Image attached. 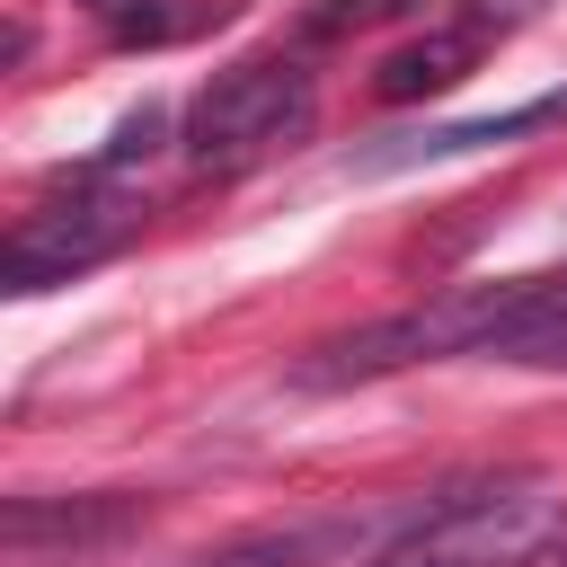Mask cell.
I'll list each match as a JSON object with an SVG mask.
<instances>
[{"instance_id": "cell-1", "label": "cell", "mask_w": 567, "mask_h": 567, "mask_svg": "<svg viewBox=\"0 0 567 567\" xmlns=\"http://www.w3.org/2000/svg\"><path fill=\"white\" fill-rule=\"evenodd\" d=\"M567 496L549 470H470L399 505V523L354 567H532L558 549Z\"/></svg>"}, {"instance_id": "cell-2", "label": "cell", "mask_w": 567, "mask_h": 567, "mask_svg": "<svg viewBox=\"0 0 567 567\" xmlns=\"http://www.w3.org/2000/svg\"><path fill=\"white\" fill-rule=\"evenodd\" d=\"M319 106V80L284 53H257V62H230L195 89L186 106V159L195 168H239V159H266L275 142H292Z\"/></svg>"}, {"instance_id": "cell-3", "label": "cell", "mask_w": 567, "mask_h": 567, "mask_svg": "<svg viewBox=\"0 0 567 567\" xmlns=\"http://www.w3.org/2000/svg\"><path fill=\"white\" fill-rule=\"evenodd\" d=\"M133 239V213L124 204H106V195H71V204H35L18 230H9V248H0V284L27 301V292H53V284H71V275H89L97 257H115Z\"/></svg>"}, {"instance_id": "cell-4", "label": "cell", "mask_w": 567, "mask_h": 567, "mask_svg": "<svg viewBox=\"0 0 567 567\" xmlns=\"http://www.w3.org/2000/svg\"><path fill=\"white\" fill-rule=\"evenodd\" d=\"M151 523V496H124V487H89V496H18L0 540L9 558H53V549H115Z\"/></svg>"}, {"instance_id": "cell-5", "label": "cell", "mask_w": 567, "mask_h": 567, "mask_svg": "<svg viewBox=\"0 0 567 567\" xmlns=\"http://www.w3.org/2000/svg\"><path fill=\"white\" fill-rule=\"evenodd\" d=\"M549 115H567V97H540V106H514V115H478V124H425V133H390V142L354 151L346 168H354V177H381V168L452 159V151H478V142H514V133H532V124H549Z\"/></svg>"}, {"instance_id": "cell-6", "label": "cell", "mask_w": 567, "mask_h": 567, "mask_svg": "<svg viewBox=\"0 0 567 567\" xmlns=\"http://www.w3.org/2000/svg\"><path fill=\"white\" fill-rule=\"evenodd\" d=\"M478 35H487V18H461V27H434V35L399 44V53L381 62V97H390V106H408V97H434V89L470 80V62H478Z\"/></svg>"}, {"instance_id": "cell-7", "label": "cell", "mask_w": 567, "mask_h": 567, "mask_svg": "<svg viewBox=\"0 0 567 567\" xmlns=\"http://www.w3.org/2000/svg\"><path fill=\"white\" fill-rule=\"evenodd\" d=\"M399 523V514H390ZM390 523H266V532H239V540H221V549H204V558H186V567H310L319 549H346V540H381Z\"/></svg>"}, {"instance_id": "cell-8", "label": "cell", "mask_w": 567, "mask_h": 567, "mask_svg": "<svg viewBox=\"0 0 567 567\" xmlns=\"http://www.w3.org/2000/svg\"><path fill=\"white\" fill-rule=\"evenodd\" d=\"M97 18L115 44H177L195 27H221L230 0H97Z\"/></svg>"}, {"instance_id": "cell-9", "label": "cell", "mask_w": 567, "mask_h": 567, "mask_svg": "<svg viewBox=\"0 0 567 567\" xmlns=\"http://www.w3.org/2000/svg\"><path fill=\"white\" fill-rule=\"evenodd\" d=\"M159 142H168V106H159V97H142V106H133V115L106 133V151H97L89 168H97V177H124V168H142Z\"/></svg>"}, {"instance_id": "cell-10", "label": "cell", "mask_w": 567, "mask_h": 567, "mask_svg": "<svg viewBox=\"0 0 567 567\" xmlns=\"http://www.w3.org/2000/svg\"><path fill=\"white\" fill-rule=\"evenodd\" d=\"M416 0H337V9H319L310 18V35H346V27H372V18H408Z\"/></svg>"}, {"instance_id": "cell-11", "label": "cell", "mask_w": 567, "mask_h": 567, "mask_svg": "<svg viewBox=\"0 0 567 567\" xmlns=\"http://www.w3.org/2000/svg\"><path fill=\"white\" fill-rule=\"evenodd\" d=\"M558 567H567V540H558Z\"/></svg>"}, {"instance_id": "cell-12", "label": "cell", "mask_w": 567, "mask_h": 567, "mask_svg": "<svg viewBox=\"0 0 567 567\" xmlns=\"http://www.w3.org/2000/svg\"><path fill=\"white\" fill-rule=\"evenodd\" d=\"M89 9H97V0H89Z\"/></svg>"}]
</instances>
